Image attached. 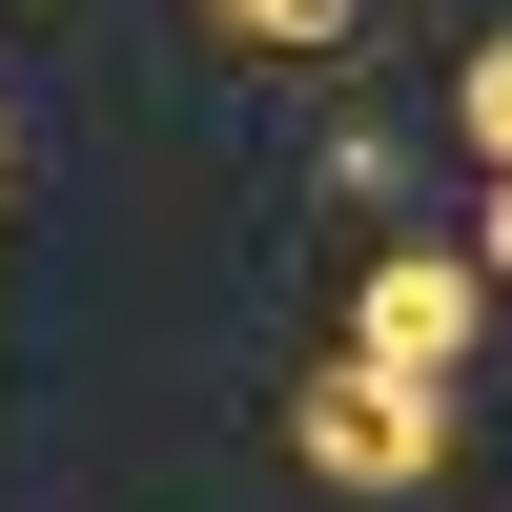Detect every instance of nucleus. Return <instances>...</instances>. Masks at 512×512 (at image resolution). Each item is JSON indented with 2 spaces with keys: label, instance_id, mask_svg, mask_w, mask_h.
Segmentation results:
<instances>
[{
  "label": "nucleus",
  "instance_id": "2",
  "mask_svg": "<svg viewBox=\"0 0 512 512\" xmlns=\"http://www.w3.org/2000/svg\"><path fill=\"white\" fill-rule=\"evenodd\" d=\"M349 369L451 390V369H472V267H451V246H390V267H369V308H349Z\"/></svg>",
  "mask_w": 512,
  "mask_h": 512
},
{
  "label": "nucleus",
  "instance_id": "4",
  "mask_svg": "<svg viewBox=\"0 0 512 512\" xmlns=\"http://www.w3.org/2000/svg\"><path fill=\"white\" fill-rule=\"evenodd\" d=\"M451 123H472V185H512V41L451 62Z\"/></svg>",
  "mask_w": 512,
  "mask_h": 512
},
{
  "label": "nucleus",
  "instance_id": "1",
  "mask_svg": "<svg viewBox=\"0 0 512 512\" xmlns=\"http://www.w3.org/2000/svg\"><path fill=\"white\" fill-rule=\"evenodd\" d=\"M287 472H308V492H431V472H451V390L328 349L308 390H287Z\"/></svg>",
  "mask_w": 512,
  "mask_h": 512
},
{
  "label": "nucleus",
  "instance_id": "5",
  "mask_svg": "<svg viewBox=\"0 0 512 512\" xmlns=\"http://www.w3.org/2000/svg\"><path fill=\"white\" fill-rule=\"evenodd\" d=\"M472 287H512V185H492V226H472Z\"/></svg>",
  "mask_w": 512,
  "mask_h": 512
},
{
  "label": "nucleus",
  "instance_id": "3",
  "mask_svg": "<svg viewBox=\"0 0 512 512\" xmlns=\"http://www.w3.org/2000/svg\"><path fill=\"white\" fill-rule=\"evenodd\" d=\"M205 21H226L246 62H328V41H349V0H205Z\"/></svg>",
  "mask_w": 512,
  "mask_h": 512
}]
</instances>
